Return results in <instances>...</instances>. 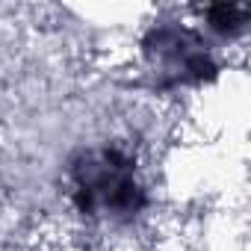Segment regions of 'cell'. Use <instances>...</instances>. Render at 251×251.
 <instances>
[{"label":"cell","instance_id":"6da1fadb","mask_svg":"<svg viewBox=\"0 0 251 251\" xmlns=\"http://www.w3.org/2000/svg\"><path fill=\"white\" fill-rule=\"evenodd\" d=\"M77 180V201L86 213H133L142 207V189L133 177L130 160L115 151L86 154L83 163L74 169Z\"/></svg>","mask_w":251,"mask_h":251}]
</instances>
